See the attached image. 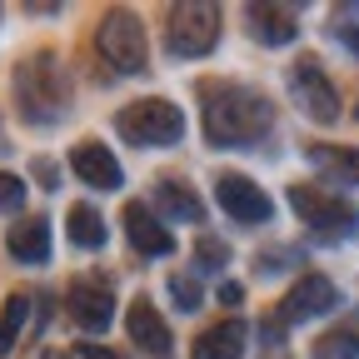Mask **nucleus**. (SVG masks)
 Wrapping results in <instances>:
<instances>
[{
  "label": "nucleus",
  "instance_id": "f257e3e1",
  "mask_svg": "<svg viewBox=\"0 0 359 359\" xmlns=\"http://www.w3.org/2000/svg\"><path fill=\"white\" fill-rule=\"evenodd\" d=\"M200 125H205V140L215 150H224V145L250 150V145H259L269 135V125H275V105H269V95H259L250 85L215 80V85H205Z\"/></svg>",
  "mask_w": 359,
  "mask_h": 359
},
{
  "label": "nucleus",
  "instance_id": "f03ea898",
  "mask_svg": "<svg viewBox=\"0 0 359 359\" xmlns=\"http://www.w3.org/2000/svg\"><path fill=\"white\" fill-rule=\"evenodd\" d=\"M15 100H20V115L30 125H55L70 110V80L50 50L15 65Z\"/></svg>",
  "mask_w": 359,
  "mask_h": 359
},
{
  "label": "nucleus",
  "instance_id": "7ed1b4c3",
  "mask_svg": "<svg viewBox=\"0 0 359 359\" xmlns=\"http://www.w3.org/2000/svg\"><path fill=\"white\" fill-rule=\"evenodd\" d=\"M219 6H210V0H195V6H170L165 15V50L175 60H200L215 50L219 40Z\"/></svg>",
  "mask_w": 359,
  "mask_h": 359
},
{
  "label": "nucleus",
  "instance_id": "20e7f679",
  "mask_svg": "<svg viewBox=\"0 0 359 359\" xmlns=\"http://www.w3.org/2000/svg\"><path fill=\"white\" fill-rule=\"evenodd\" d=\"M115 130L125 135L130 145H155V150H165V145H180V135H185V115H180V105L150 95V100L125 105V110L115 115Z\"/></svg>",
  "mask_w": 359,
  "mask_h": 359
},
{
  "label": "nucleus",
  "instance_id": "39448f33",
  "mask_svg": "<svg viewBox=\"0 0 359 359\" xmlns=\"http://www.w3.org/2000/svg\"><path fill=\"white\" fill-rule=\"evenodd\" d=\"M95 45H100V60L120 75H140L150 65V45H145V25L135 11H105L100 30H95Z\"/></svg>",
  "mask_w": 359,
  "mask_h": 359
},
{
  "label": "nucleus",
  "instance_id": "423d86ee",
  "mask_svg": "<svg viewBox=\"0 0 359 359\" xmlns=\"http://www.w3.org/2000/svg\"><path fill=\"white\" fill-rule=\"evenodd\" d=\"M290 205H294V215H299L320 240H344V235L359 230V210H354L349 200L320 190V185H290Z\"/></svg>",
  "mask_w": 359,
  "mask_h": 359
},
{
  "label": "nucleus",
  "instance_id": "0eeeda50",
  "mask_svg": "<svg viewBox=\"0 0 359 359\" xmlns=\"http://www.w3.org/2000/svg\"><path fill=\"white\" fill-rule=\"evenodd\" d=\"M65 304H70V320L85 334H105L110 320H115V285H110V275H75L70 290H65Z\"/></svg>",
  "mask_w": 359,
  "mask_h": 359
},
{
  "label": "nucleus",
  "instance_id": "6e6552de",
  "mask_svg": "<svg viewBox=\"0 0 359 359\" xmlns=\"http://www.w3.org/2000/svg\"><path fill=\"white\" fill-rule=\"evenodd\" d=\"M290 90H294V100L309 120H320V125H334L339 120V95H334V80L325 75L320 60H294L290 65Z\"/></svg>",
  "mask_w": 359,
  "mask_h": 359
},
{
  "label": "nucleus",
  "instance_id": "1a4fd4ad",
  "mask_svg": "<svg viewBox=\"0 0 359 359\" xmlns=\"http://www.w3.org/2000/svg\"><path fill=\"white\" fill-rule=\"evenodd\" d=\"M215 200H219V210L235 224H264L269 215H275V200H269L250 175H219L215 180Z\"/></svg>",
  "mask_w": 359,
  "mask_h": 359
},
{
  "label": "nucleus",
  "instance_id": "9d476101",
  "mask_svg": "<svg viewBox=\"0 0 359 359\" xmlns=\"http://www.w3.org/2000/svg\"><path fill=\"white\" fill-rule=\"evenodd\" d=\"M339 304V290L325 280V275H299L290 285V294L280 299V325H304V320H320V314H330Z\"/></svg>",
  "mask_w": 359,
  "mask_h": 359
},
{
  "label": "nucleus",
  "instance_id": "9b49d317",
  "mask_svg": "<svg viewBox=\"0 0 359 359\" xmlns=\"http://www.w3.org/2000/svg\"><path fill=\"white\" fill-rule=\"evenodd\" d=\"M70 175H80L90 190H120V185H125L120 160H115L110 145H100V140H85V145L70 150Z\"/></svg>",
  "mask_w": 359,
  "mask_h": 359
},
{
  "label": "nucleus",
  "instance_id": "f8f14e48",
  "mask_svg": "<svg viewBox=\"0 0 359 359\" xmlns=\"http://www.w3.org/2000/svg\"><path fill=\"white\" fill-rule=\"evenodd\" d=\"M125 235L140 255H175V235L160 224V215H150L145 200H130L125 205Z\"/></svg>",
  "mask_w": 359,
  "mask_h": 359
},
{
  "label": "nucleus",
  "instance_id": "ddd939ff",
  "mask_svg": "<svg viewBox=\"0 0 359 359\" xmlns=\"http://www.w3.org/2000/svg\"><path fill=\"white\" fill-rule=\"evenodd\" d=\"M6 250H11L20 264H45V259H50V219H45V215L15 219L11 235H6Z\"/></svg>",
  "mask_w": 359,
  "mask_h": 359
},
{
  "label": "nucleus",
  "instance_id": "4468645a",
  "mask_svg": "<svg viewBox=\"0 0 359 359\" xmlns=\"http://www.w3.org/2000/svg\"><path fill=\"white\" fill-rule=\"evenodd\" d=\"M125 325H130V339L140 344V349H150L155 359H165V354L175 349L170 325L160 320V309H155L150 299H135V304H130V314H125Z\"/></svg>",
  "mask_w": 359,
  "mask_h": 359
},
{
  "label": "nucleus",
  "instance_id": "2eb2a0df",
  "mask_svg": "<svg viewBox=\"0 0 359 359\" xmlns=\"http://www.w3.org/2000/svg\"><path fill=\"white\" fill-rule=\"evenodd\" d=\"M155 210H160L165 219H180V224H200V219H205L200 195L185 185V180H175V175H165L160 185H155Z\"/></svg>",
  "mask_w": 359,
  "mask_h": 359
},
{
  "label": "nucleus",
  "instance_id": "dca6fc26",
  "mask_svg": "<svg viewBox=\"0 0 359 359\" xmlns=\"http://www.w3.org/2000/svg\"><path fill=\"white\" fill-rule=\"evenodd\" d=\"M245 20H250V35H255L259 45H290V40L299 35L294 15H285L280 6H250Z\"/></svg>",
  "mask_w": 359,
  "mask_h": 359
},
{
  "label": "nucleus",
  "instance_id": "f3484780",
  "mask_svg": "<svg viewBox=\"0 0 359 359\" xmlns=\"http://www.w3.org/2000/svg\"><path fill=\"white\" fill-rule=\"evenodd\" d=\"M304 160L320 170V175H330V180L359 185V150H349V145H309Z\"/></svg>",
  "mask_w": 359,
  "mask_h": 359
},
{
  "label": "nucleus",
  "instance_id": "a211bd4d",
  "mask_svg": "<svg viewBox=\"0 0 359 359\" xmlns=\"http://www.w3.org/2000/svg\"><path fill=\"white\" fill-rule=\"evenodd\" d=\"M240 354H245V325L240 320H224V325L205 330L195 344V359H240Z\"/></svg>",
  "mask_w": 359,
  "mask_h": 359
},
{
  "label": "nucleus",
  "instance_id": "6ab92c4d",
  "mask_svg": "<svg viewBox=\"0 0 359 359\" xmlns=\"http://www.w3.org/2000/svg\"><path fill=\"white\" fill-rule=\"evenodd\" d=\"M65 235H70V245H80V250H100V245H105V219H100V210H95V205H70Z\"/></svg>",
  "mask_w": 359,
  "mask_h": 359
},
{
  "label": "nucleus",
  "instance_id": "aec40b11",
  "mask_svg": "<svg viewBox=\"0 0 359 359\" xmlns=\"http://www.w3.org/2000/svg\"><path fill=\"white\" fill-rule=\"evenodd\" d=\"M314 359H359V314H349L344 325H334L330 334H320Z\"/></svg>",
  "mask_w": 359,
  "mask_h": 359
},
{
  "label": "nucleus",
  "instance_id": "412c9836",
  "mask_svg": "<svg viewBox=\"0 0 359 359\" xmlns=\"http://www.w3.org/2000/svg\"><path fill=\"white\" fill-rule=\"evenodd\" d=\"M25 320H30V294H11V299H6V309H0V359L15 349V339H20V330H25Z\"/></svg>",
  "mask_w": 359,
  "mask_h": 359
},
{
  "label": "nucleus",
  "instance_id": "4be33fe9",
  "mask_svg": "<svg viewBox=\"0 0 359 359\" xmlns=\"http://www.w3.org/2000/svg\"><path fill=\"white\" fill-rule=\"evenodd\" d=\"M170 294H175V309H185V314H195L205 304V290L195 285V275H170Z\"/></svg>",
  "mask_w": 359,
  "mask_h": 359
},
{
  "label": "nucleus",
  "instance_id": "5701e85b",
  "mask_svg": "<svg viewBox=\"0 0 359 359\" xmlns=\"http://www.w3.org/2000/svg\"><path fill=\"white\" fill-rule=\"evenodd\" d=\"M20 205H25V180L11 175V170H0V215H11Z\"/></svg>",
  "mask_w": 359,
  "mask_h": 359
},
{
  "label": "nucleus",
  "instance_id": "b1692460",
  "mask_svg": "<svg viewBox=\"0 0 359 359\" xmlns=\"http://www.w3.org/2000/svg\"><path fill=\"white\" fill-rule=\"evenodd\" d=\"M195 264H200V269H219V264H224V245H219V240H200Z\"/></svg>",
  "mask_w": 359,
  "mask_h": 359
},
{
  "label": "nucleus",
  "instance_id": "393cba45",
  "mask_svg": "<svg viewBox=\"0 0 359 359\" xmlns=\"http://www.w3.org/2000/svg\"><path fill=\"white\" fill-rule=\"evenodd\" d=\"M215 299H219V304H224V309H235V304H240V299H245V285H235V280H224V285H219V290H215Z\"/></svg>",
  "mask_w": 359,
  "mask_h": 359
},
{
  "label": "nucleus",
  "instance_id": "a878e982",
  "mask_svg": "<svg viewBox=\"0 0 359 359\" xmlns=\"http://www.w3.org/2000/svg\"><path fill=\"white\" fill-rule=\"evenodd\" d=\"M35 175H40V185H45V190H55V185H60V175H55V160H35Z\"/></svg>",
  "mask_w": 359,
  "mask_h": 359
},
{
  "label": "nucleus",
  "instance_id": "bb28decb",
  "mask_svg": "<svg viewBox=\"0 0 359 359\" xmlns=\"http://www.w3.org/2000/svg\"><path fill=\"white\" fill-rule=\"evenodd\" d=\"M339 40H344V45H349V55H354V60H359V25H354V30H339Z\"/></svg>",
  "mask_w": 359,
  "mask_h": 359
},
{
  "label": "nucleus",
  "instance_id": "cd10ccee",
  "mask_svg": "<svg viewBox=\"0 0 359 359\" xmlns=\"http://www.w3.org/2000/svg\"><path fill=\"white\" fill-rule=\"evenodd\" d=\"M85 354H90V359H115V354H105V349H85Z\"/></svg>",
  "mask_w": 359,
  "mask_h": 359
},
{
  "label": "nucleus",
  "instance_id": "c85d7f7f",
  "mask_svg": "<svg viewBox=\"0 0 359 359\" xmlns=\"http://www.w3.org/2000/svg\"><path fill=\"white\" fill-rule=\"evenodd\" d=\"M45 359H75V354H45Z\"/></svg>",
  "mask_w": 359,
  "mask_h": 359
}]
</instances>
